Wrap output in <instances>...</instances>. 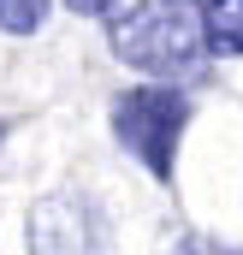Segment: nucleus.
Instances as JSON below:
<instances>
[{
    "instance_id": "obj_1",
    "label": "nucleus",
    "mask_w": 243,
    "mask_h": 255,
    "mask_svg": "<svg viewBox=\"0 0 243 255\" xmlns=\"http://www.w3.org/2000/svg\"><path fill=\"white\" fill-rule=\"evenodd\" d=\"M101 24H107V48L148 77H184L214 54L202 0H113Z\"/></svg>"
},
{
    "instance_id": "obj_2",
    "label": "nucleus",
    "mask_w": 243,
    "mask_h": 255,
    "mask_svg": "<svg viewBox=\"0 0 243 255\" xmlns=\"http://www.w3.org/2000/svg\"><path fill=\"white\" fill-rule=\"evenodd\" d=\"M190 125V95L172 83H142V89H124L113 101V136L119 148L160 184H172L178 172V136Z\"/></svg>"
},
{
    "instance_id": "obj_3",
    "label": "nucleus",
    "mask_w": 243,
    "mask_h": 255,
    "mask_svg": "<svg viewBox=\"0 0 243 255\" xmlns=\"http://www.w3.org/2000/svg\"><path fill=\"white\" fill-rule=\"evenodd\" d=\"M24 255H107V214L83 190L42 196L24 220Z\"/></svg>"
},
{
    "instance_id": "obj_4",
    "label": "nucleus",
    "mask_w": 243,
    "mask_h": 255,
    "mask_svg": "<svg viewBox=\"0 0 243 255\" xmlns=\"http://www.w3.org/2000/svg\"><path fill=\"white\" fill-rule=\"evenodd\" d=\"M208 48L243 54V0H208Z\"/></svg>"
},
{
    "instance_id": "obj_5",
    "label": "nucleus",
    "mask_w": 243,
    "mask_h": 255,
    "mask_svg": "<svg viewBox=\"0 0 243 255\" xmlns=\"http://www.w3.org/2000/svg\"><path fill=\"white\" fill-rule=\"evenodd\" d=\"M48 24V0H0V30L6 36H36Z\"/></svg>"
},
{
    "instance_id": "obj_6",
    "label": "nucleus",
    "mask_w": 243,
    "mask_h": 255,
    "mask_svg": "<svg viewBox=\"0 0 243 255\" xmlns=\"http://www.w3.org/2000/svg\"><path fill=\"white\" fill-rule=\"evenodd\" d=\"M166 255H243V244H220V238H202V232H190V238H178Z\"/></svg>"
},
{
    "instance_id": "obj_7",
    "label": "nucleus",
    "mask_w": 243,
    "mask_h": 255,
    "mask_svg": "<svg viewBox=\"0 0 243 255\" xmlns=\"http://www.w3.org/2000/svg\"><path fill=\"white\" fill-rule=\"evenodd\" d=\"M71 12H83V18H107L113 12V0H65Z\"/></svg>"
}]
</instances>
